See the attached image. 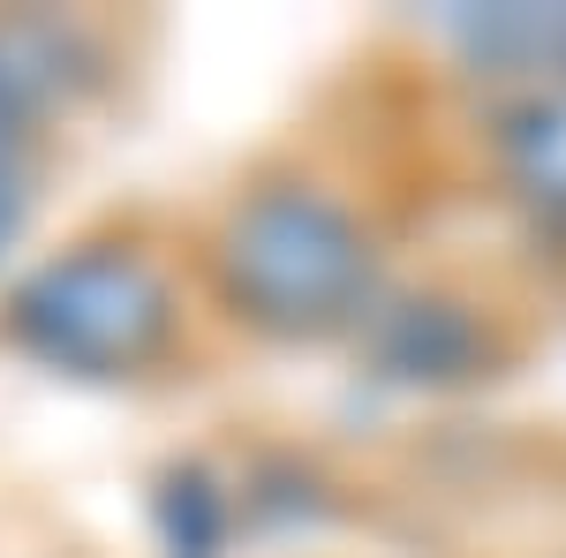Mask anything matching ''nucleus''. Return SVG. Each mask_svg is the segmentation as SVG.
Segmentation results:
<instances>
[{
  "instance_id": "nucleus-1",
  "label": "nucleus",
  "mask_w": 566,
  "mask_h": 558,
  "mask_svg": "<svg viewBox=\"0 0 566 558\" xmlns=\"http://www.w3.org/2000/svg\"><path fill=\"white\" fill-rule=\"evenodd\" d=\"M159 317H167V302L151 287V272L129 257L53 264L23 295V333L69 362H136L159 340Z\"/></svg>"
},
{
  "instance_id": "nucleus-2",
  "label": "nucleus",
  "mask_w": 566,
  "mask_h": 558,
  "mask_svg": "<svg viewBox=\"0 0 566 558\" xmlns=\"http://www.w3.org/2000/svg\"><path fill=\"white\" fill-rule=\"evenodd\" d=\"M234 264L272 309H325L355 280V234L325 204H264L234 234Z\"/></svg>"
},
{
  "instance_id": "nucleus-3",
  "label": "nucleus",
  "mask_w": 566,
  "mask_h": 558,
  "mask_svg": "<svg viewBox=\"0 0 566 558\" xmlns=\"http://www.w3.org/2000/svg\"><path fill=\"white\" fill-rule=\"evenodd\" d=\"M15 212H23V173L8 167V151H0V242H8V227H15Z\"/></svg>"
}]
</instances>
